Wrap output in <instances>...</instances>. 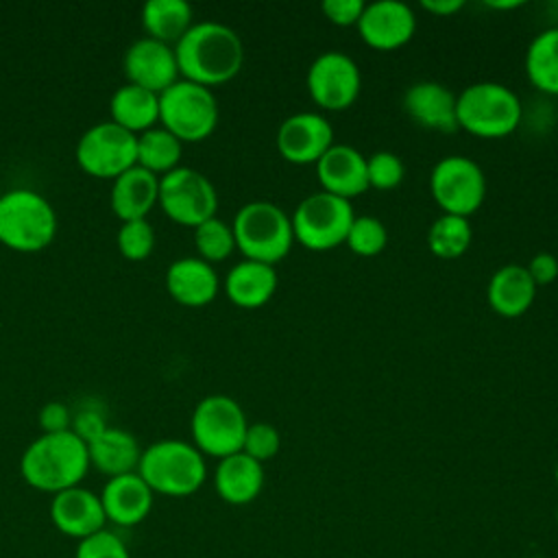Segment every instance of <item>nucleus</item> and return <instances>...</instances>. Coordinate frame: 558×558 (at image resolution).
I'll use <instances>...</instances> for the list:
<instances>
[{
  "mask_svg": "<svg viewBox=\"0 0 558 558\" xmlns=\"http://www.w3.org/2000/svg\"><path fill=\"white\" fill-rule=\"evenodd\" d=\"M333 146L329 120L316 111L288 116L277 129V150L290 163H314Z\"/></svg>",
  "mask_w": 558,
  "mask_h": 558,
  "instance_id": "4468645a",
  "label": "nucleus"
},
{
  "mask_svg": "<svg viewBox=\"0 0 558 558\" xmlns=\"http://www.w3.org/2000/svg\"><path fill=\"white\" fill-rule=\"evenodd\" d=\"M556 527H558V506H556Z\"/></svg>",
  "mask_w": 558,
  "mask_h": 558,
  "instance_id": "a18cd8bd",
  "label": "nucleus"
},
{
  "mask_svg": "<svg viewBox=\"0 0 558 558\" xmlns=\"http://www.w3.org/2000/svg\"><path fill=\"white\" fill-rule=\"evenodd\" d=\"M403 174H405V166L401 157L390 150H377L366 157L368 187L392 190L403 181Z\"/></svg>",
  "mask_w": 558,
  "mask_h": 558,
  "instance_id": "f704fd0d",
  "label": "nucleus"
},
{
  "mask_svg": "<svg viewBox=\"0 0 558 558\" xmlns=\"http://www.w3.org/2000/svg\"><path fill=\"white\" fill-rule=\"evenodd\" d=\"M218 275L203 257H179L166 270V288L170 296L183 305L201 307L216 299Z\"/></svg>",
  "mask_w": 558,
  "mask_h": 558,
  "instance_id": "412c9836",
  "label": "nucleus"
},
{
  "mask_svg": "<svg viewBox=\"0 0 558 558\" xmlns=\"http://www.w3.org/2000/svg\"><path fill=\"white\" fill-rule=\"evenodd\" d=\"M87 453L89 466L98 469L107 477H116L137 471L142 449L129 429L107 427L102 434L87 442Z\"/></svg>",
  "mask_w": 558,
  "mask_h": 558,
  "instance_id": "b1692460",
  "label": "nucleus"
},
{
  "mask_svg": "<svg viewBox=\"0 0 558 558\" xmlns=\"http://www.w3.org/2000/svg\"><path fill=\"white\" fill-rule=\"evenodd\" d=\"M235 246L244 259L275 266L281 262L294 242L292 220L270 201H251L242 205L233 218Z\"/></svg>",
  "mask_w": 558,
  "mask_h": 558,
  "instance_id": "423d86ee",
  "label": "nucleus"
},
{
  "mask_svg": "<svg viewBox=\"0 0 558 558\" xmlns=\"http://www.w3.org/2000/svg\"><path fill=\"white\" fill-rule=\"evenodd\" d=\"M57 233V214L50 201L31 190L13 187L0 194V242L13 251L46 248Z\"/></svg>",
  "mask_w": 558,
  "mask_h": 558,
  "instance_id": "20e7f679",
  "label": "nucleus"
},
{
  "mask_svg": "<svg viewBox=\"0 0 558 558\" xmlns=\"http://www.w3.org/2000/svg\"><path fill=\"white\" fill-rule=\"evenodd\" d=\"M87 442H83L72 429L44 432L20 458V473L24 482L50 495L78 486L87 475Z\"/></svg>",
  "mask_w": 558,
  "mask_h": 558,
  "instance_id": "f03ea898",
  "label": "nucleus"
},
{
  "mask_svg": "<svg viewBox=\"0 0 558 558\" xmlns=\"http://www.w3.org/2000/svg\"><path fill=\"white\" fill-rule=\"evenodd\" d=\"M344 244L360 257H373L388 244L386 225L375 216H355Z\"/></svg>",
  "mask_w": 558,
  "mask_h": 558,
  "instance_id": "473e14b6",
  "label": "nucleus"
},
{
  "mask_svg": "<svg viewBox=\"0 0 558 558\" xmlns=\"http://www.w3.org/2000/svg\"><path fill=\"white\" fill-rule=\"evenodd\" d=\"M536 296V283L521 264H506L493 272L486 299L495 314L504 318H517L527 312Z\"/></svg>",
  "mask_w": 558,
  "mask_h": 558,
  "instance_id": "5701e85b",
  "label": "nucleus"
},
{
  "mask_svg": "<svg viewBox=\"0 0 558 558\" xmlns=\"http://www.w3.org/2000/svg\"><path fill=\"white\" fill-rule=\"evenodd\" d=\"M181 140L166 126H150L137 135V166L150 172H168L181 159Z\"/></svg>",
  "mask_w": 558,
  "mask_h": 558,
  "instance_id": "c756f323",
  "label": "nucleus"
},
{
  "mask_svg": "<svg viewBox=\"0 0 558 558\" xmlns=\"http://www.w3.org/2000/svg\"><path fill=\"white\" fill-rule=\"evenodd\" d=\"M248 421L242 405L229 395L203 397L190 418L192 445L203 456L227 458L242 451Z\"/></svg>",
  "mask_w": 558,
  "mask_h": 558,
  "instance_id": "6e6552de",
  "label": "nucleus"
},
{
  "mask_svg": "<svg viewBox=\"0 0 558 558\" xmlns=\"http://www.w3.org/2000/svg\"><path fill=\"white\" fill-rule=\"evenodd\" d=\"M107 414L105 408L94 403V401H83L74 412H72V421H70V429L83 440L89 442L94 440L98 434H102L107 429Z\"/></svg>",
  "mask_w": 558,
  "mask_h": 558,
  "instance_id": "4c0bfd02",
  "label": "nucleus"
},
{
  "mask_svg": "<svg viewBox=\"0 0 558 558\" xmlns=\"http://www.w3.org/2000/svg\"><path fill=\"white\" fill-rule=\"evenodd\" d=\"M421 7L438 17H447L458 13L464 7V0H423Z\"/></svg>",
  "mask_w": 558,
  "mask_h": 558,
  "instance_id": "79ce46f5",
  "label": "nucleus"
},
{
  "mask_svg": "<svg viewBox=\"0 0 558 558\" xmlns=\"http://www.w3.org/2000/svg\"><path fill=\"white\" fill-rule=\"evenodd\" d=\"M50 521L63 536L76 538V543L105 530L107 525L100 495L83 488L81 484L52 495Z\"/></svg>",
  "mask_w": 558,
  "mask_h": 558,
  "instance_id": "f3484780",
  "label": "nucleus"
},
{
  "mask_svg": "<svg viewBox=\"0 0 558 558\" xmlns=\"http://www.w3.org/2000/svg\"><path fill=\"white\" fill-rule=\"evenodd\" d=\"M316 177L323 185V192L347 201L368 190L366 157L349 144H333L316 161Z\"/></svg>",
  "mask_w": 558,
  "mask_h": 558,
  "instance_id": "6ab92c4d",
  "label": "nucleus"
},
{
  "mask_svg": "<svg viewBox=\"0 0 558 558\" xmlns=\"http://www.w3.org/2000/svg\"><path fill=\"white\" fill-rule=\"evenodd\" d=\"M525 268H527L532 281L536 283V288L556 281V277H558V259L551 253H536Z\"/></svg>",
  "mask_w": 558,
  "mask_h": 558,
  "instance_id": "a19ab883",
  "label": "nucleus"
},
{
  "mask_svg": "<svg viewBox=\"0 0 558 558\" xmlns=\"http://www.w3.org/2000/svg\"><path fill=\"white\" fill-rule=\"evenodd\" d=\"M292 233L310 251H331L344 244L355 211L351 201L329 192L305 196L292 214Z\"/></svg>",
  "mask_w": 558,
  "mask_h": 558,
  "instance_id": "1a4fd4ad",
  "label": "nucleus"
},
{
  "mask_svg": "<svg viewBox=\"0 0 558 558\" xmlns=\"http://www.w3.org/2000/svg\"><path fill=\"white\" fill-rule=\"evenodd\" d=\"M159 122L181 142L205 140L218 124V100L209 87L177 78L159 92Z\"/></svg>",
  "mask_w": 558,
  "mask_h": 558,
  "instance_id": "0eeeda50",
  "label": "nucleus"
},
{
  "mask_svg": "<svg viewBox=\"0 0 558 558\" xmlns=\"http://www.w3.org/2000/svg\"><path fill=\"white\" fill-rule=\"evenodd\" d=\"M109 111L113 122L129 129L131 133H142L155 126L159 120V94L135 83H124L113 92Z\"/></svg>",
  "mask_w": 558,
  "mask_h": 558,
  "instance_id": "bb28decb",
  "label": "nucleus"
},
{
  "mask_svg": "<svg viewBox=\"0 0 558 558\" xmlns=\"http://www.w3.org/2000/svg\"><path fill=\"white\" fill-rule=\"evenodd\" d=\"M122 70L129 83L142 85L150 92H163L179 76L174 48L155 37L135 39L122 59Z\"/></svg>",
  "mask_w": 558,
  "mask_h": 558,
  "instance_id": "dca6fc26",
  "label": "nucleus"
},
{
  "mask_svg": "<svg viewBox=\"0 0 558 558\" xmlns=\"http://www.w3.org/2000/svg\"><path fill=\"white\" fill-rule=\"evenodd\" d=\"M194 244L205 262H222L235 248V235L231 225L220 220L218 216L207 218L205 222L194 227Z\"/></svg>",
  "mask_w": 558,
  "mask_h": 558,
  "instance_id": "2f4dec72",
  "label": "nucleus"
},
{
  "mask_svg": "<svg viewBox=\"0 0 558 558\" xmlns=\"http://www.w3.org/2000/svg\"><path fill=\"white\" fill-rule=\"evenodd\" d=\"M554 477H556V484H558V462H556V469H554Z\"/></svg>",
  "mask_w": 558,
  "mask_h": 558,
  "instance_id": "c03bdc74",
  "label": "nucleus"
},
{
  "mask_svg": "<svg viewBox=\"0 0 558 558\" xmlns=\"http://www.w3.org/2000/svg\"><path fill=\"white\" fill-rule=\"evenodd\" d=\"M405 113L423 129L451 133L458 129L456 96L449 87L436 81H418L403 94Z\"/></svg>",
  "mask_w": 558,
  "mask_h": 558,
  "instance_id": "aec40b11",
  "label": "nucleus"
},
{
  "mask_svg": "<svg viewBox=\"0 0 558 558\" xmlns=\"http://www.w3.org/2000/svg\"><path fill=\"white\" fill-rule=\"evenodd\" d=\"M76 161L87 174L116 179L137 163V135L113 120L94 122L76 142Z\"/></svg>",
  "mask_w": 558,
  "mask_h": 558,
  "instance_id": "9d476101",
  "label": "nucleus"
},
{
  "mask_svg": "<svg viewBox=\"0 0 558 558\" xmlns=\"http://www.w3.org/2000/svg\"><path fill=\"white\" fill-rule=\"evenodd\" d=\"M490 9H497V11H504V9H517L521 7L523 2L521 0H508V2H486Z\"/></svg>",
  "mask_w": 558,
  "mask_h": 558,
  "instance_id": "37998d69",
  "label": "nucleus"
},
{
  "mask_svg": "<svg viewBox=\"0 0 558 558\" xmlns=\"http://www.w3.org/2000/svg\"><path fill=\"white\" fill-rule=\"evenodd\" d=\"M153 499L155 493L137 471L109 477L100 490L105 517L118 527H133L142 523L150 514Z\"/></svg>",
  "mask_w": 558,
  "mask_h": 558,
  "instance_id": "a211bd4d",
  "label": "nucleus"
},
{
  "mask_svg": "<svg viewBox=\"0 0 558 558\" xmlns=\"http://www.w3.org/2000/svg\"><path fill=\"white\" fill-rule=\"evenodd\" d=\"M264 477V464L244 451H238L218 460L214 471V486L222 501L231 506H246L259 497Z\"/></svg>",
  "mask_w": 558,
  "mask_h": 558,
  "instance_id": "4be33fe9",
  "label": "nucleus"
},
{
  "mask_svg": "<svg viewBox=\"0 0 558 558\" xmlns=\"http://www.w3.org/2000/svg\"><path fill=\"white\" fill-rule=\"evenodd\" d=\"M179 74L205 87L231 81L244 63L240 35L216 20L194 22L174 44Z\"/></svg>",
  "mask_w": 558,
  "mask_h": 558,
  "instance_id": "f257e3e1",
  "label": "nucleus"
},
{
  "mask_svg": "<svg viewBox=\"0 0 558 558\" xmlns=\"http://www.w3.org/2000/svg\"><path fill=\"white\" fill-rule=\"evenodd\" d=\"M429 190L442 214L469 218L484 203L486 177L471 157L449 155L432 168Z\"/></svg>",
  "mask_w": 558,
  "mask_h": 558,
  "instance_id": "9b49d317",
  "label": "nucleus"
},
{
  "mask_svg": "<svg viewBox=\"0 0 558 558\" xmlns=\"http://www.w3.org/2000/svg\"><path fill=\"white\" fill-rule=\"evenodd\" d=\"M458 129L475 137H506L521 122V100L519 96L495 81H480L464 87L456 96Z\"/></svg>",
  "mask_w": 558,
  "mask_h": 558,
  "instance_id": "39448f33",
  "label": "nucleus"
},
{
  "mask_svg": "<svg viewBox=\"0 0 558 558\" xmlns=\"http://www.w3.org/2000/svg\"><path fill=\"white\" fill-rule=\"evenodd\" d=\"M357 31L364 44L371 48L395 50L412 39L416 31V17L410 4L401 0H377L364 4Z\"/></svg>",
  "mask_w": 558,
  "mask_h": 558,
  "instance_id": "2eb2a0df",
  "label": "nucleus"
},
{
  "mask_svg": "<svg viewBox=\"0 0 558 558\" xmlns=\"http://www.w3.org/2000/svg\"><path fill=\"white\" fill-rule=\"evenodd\" d=\"M157 201L172 220L187 227L205 222L218 209L214 183L190 166H177L159 177Z\"/></svg>",
  "mask_w": 558,
  "mask_h": 558,
  "instance_id": "f8f14e48",
  "label": "nucleus"
},
{
  "mask_svg": "<svg viewBox=\"0 0 558 558\" xmlns=\"http://www.w3.org/2000/svg\"><path fill=\"white\" fill-rule=\"evenodd\" d=\"M277 290V270L270 264L242 259L227 272L225 292L231 303L255 310L270 301Z\"/></svg>",
  "mask_w": 558,
  "mask_h": 558,
  "instance_id": "a878e982",
  "label": "nucleus"
},
{
  "mask_svg": "<svg viewBox=\"0 0 558 558\" xmlns=\"http://www.w3.org/2000/svg\"><path fill=\"white\" fill-rule=\"evenodd\" d=\"M155 246V231L146 218L124 220L118 229V248L129 259H144Z\"/></svg>",
  "mask_w": 558,
  "mask_h": 558,
  "instance_id": "72a5a7b5",
  "label": "nucleus"
},
{
  "mask_svg": "<svg viewBox=\"0 0 558 558\" xmlns=\"http://www.w3.org/2000/svg\"><path fill=\"white\" fill-rule=\"evenodd\" d=\"M305 83L312 100L318 107L327 111H342L355 102L362 87V76L357 63L349 54L327 50L312 61Z\"/></svg>",
  "mask_w": 558,
  "mask_h": 558,
  "instance_id": "ddd939ff",
  "label": "nucleus"
},
{
  "mask_svg": "<svg viewBox=\"0 0 558 558\" xmlns=\"http://www.w3.org/2000/svg\"><path fill=\"white\" fill-rule=\"evenodd\" d=\"M525 74L536 89L558 96V26L541 31L530 41Z\"/></svg>",
  "mask_w": 558,
  "mask_h": 558,
  "instance_id": "c85d7f7f",
  "label": "nucleus"
},
{
  "mask_svg": "<svg viewBox=\"0 0 558 558\" xmlns=\"http://www.w3.org/2000/svg\"><path fill=\"white\" fill-rule=\"evenodd\" d=\"M471 240H473L471 222L464 216L442 214L432 222L427 231V248L432 251V255L440 259L460 257L471 246Z\"/></svg>",
  "mask_w": 558,
  "mask_h": 558,
  "instance_id": "7c9ffc66",
  "label": "nucleus"
},
{
  "mask_svg": "<svg viewBox=\"0 0 558 558\" xmlns=\"http://www.w3.org/2000/svg\"><path fill=\"white\" fill-rule=\"evenodd\" d=\"M74 558H131L126 543L111 530H100L76 543Z\"/></svg>",
  "mask_w": 558,
  "mask_h": 558,
  "instance_id": "e433bc0d",
  "label": "nucleus"
},
{
  "mask_svg": "<svg viewBox=\"0 0 558 558\" xmlns=\"http://www.w3.org/2000/svg\"><path fill=\"white\" fill-rule=\"evenodd\" d=\"M137 473L157 495L187 497L203 486L207 464L192 442L161 438L142 449Z\"/></svg>",
  "mask_w": 558,
  "mask_h": 558,
  "instance_id": "7ed1b4c3",
  "label": "nucleus"
},
{
  "mask_svg": "<svg viewBox=\"0 0 558 558\" xmlns=\"http://www.w3.org/2000/svg\"><path fill=\"white\" fill-rule=\"evenodd\" d=\"M279 447H281V436L275 425L264 423V421L248 423L244 442H242V451L246 456H251L253 460L264 464L266 460H270L279 453Z\"/></svg>",
  "mask_w": 558,
  "mask_h": 558,
  "instance_id": "c9c22d12",
  "label": "nucleus"
},
{
  "mask_svg": "<svg viewBox=\"0 0 558 558\" xmlns=\"http://www.w3.org/2000/svg\"><path fill=\"white\" fill-rule=\"evenodd\" d=\"M142 24L148 37L177 44L194 24L192 7L185 0H146L142 7Z\"/></svg>",
  "mask_w": 558,
  "mask_h": 558,
  "instance_id": "cd10ccee",
  "label": "nucleus"
},
{
  "mask_svg": "<svg viewBox=\"0 0 558 558\" xmlns=\"http://www.w3.org/2000/svg\"><path fill=\"white\" fill-rule=\"evenodd\" d=\"M320 9L327 15V20L336 26H353V24L357 26L364 11V2L362 0H325Z\"/></svg>",
  "mask_w": 558,
  "mask_h": 558,
  "instance_id": "58836bf2",
  "label": "nucleus"
},
{
  "mask_svg": "<svg viewBox=\"0 0 558 558\" xmlns=\"http://www.w3.org/2000/svg\"><path fill=\"white\" fill-rule=\"evenodd\" d=\"M157 194H159L157 174L135 163L113 179L111 209L122 220L146 218L148 209L157 201Z\"/></svg>",
  "mask_w": 558,
  "mask_h": 558,
  "instance_id": "393cba45",
  "label": "nucleus"
},
{
  "mask_svg": "<svg viewBox=\"0 0 558 558\" xmlns=\"http://www.w3.org/2000/svg\"><path fill=\"white\" fill-rule=\"evenodd\" d=\"M72 410L63 401H48L39 410V425L44 432H65L70 429Z\"/></svg>",
  "mask_w": 558,
  "mask_h": 558,
  "instance_id": "ea45409f",
  "label": "nucleus"
}]
</instances>
